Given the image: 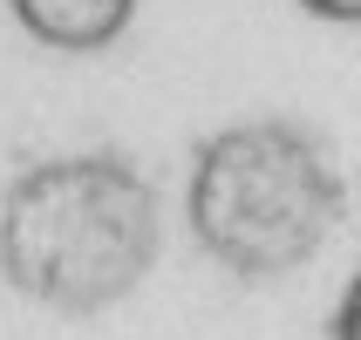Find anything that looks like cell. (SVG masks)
<instances>
[{"label":"cell","mask_w":361,"mask_h":340,"mask_svg":"<svg viewBox=\"0 0 361 340\" xmlns=\"http://www.w3.org/2000/svg\"><path fill=\"white\" fill-rule=\"evenodd\" d=\"M293 7L314 20H334V27H361V0H293Z\"/></svg>","instance_id":"cell-2"},{"label":"cell","mask_w":361,"mask_h":340,"mask_svg":"<svg viewBox=\"0 0 361 340\" xmlns=\"http://www.w3.org/2000/svg\"><path fill=\"white\" fill-rule=\"evenodd\" d=\"M7 20L48 55H102L130 34L137 0H7Z\"/></svg>","instance_id":"cell-1"}]
</instances>
